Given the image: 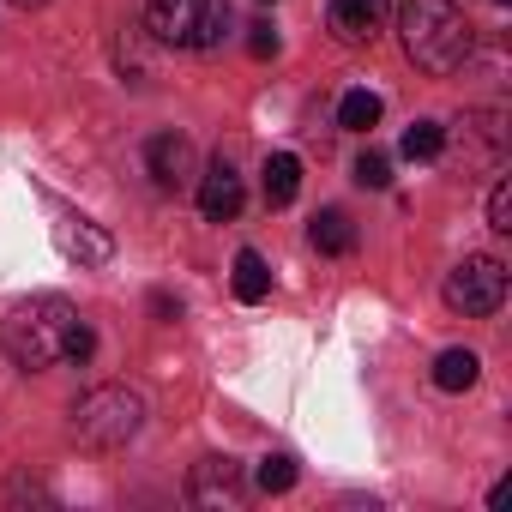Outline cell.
I'll list each match as a JSON object with an SVG mask.
<instances>
[{
    "label": "cell",
    "mask_w": 512,
    "mask_h": 512,
    "mask_svg": "<svg viewBox=\"0 0 512 512\" xmlns=\"http://www.w3.org/2000/svg\"><path fill=\"white\" fill-rule=\"evenodd\" d=\"M0 350L25 374H43L55 362H85L97 350V338H91V326L79 320V308L67 296H31L0 320Z\"/></svg>",
    "instance_id": "1"
},
{
    "label": "cell",
    "mask_w": 512,
    "mask_h": 512,
    "mask_svg": "<svg viewBox=\"0 0 512 512\" xmlns=\"http://www.w3.org/2000/svg\"><path fill=\"white\" fill-rule=\"evenodd\" d=\"M398 37H404V55L416 73H458L470 61V25L464 13L452 7V0H404V13H398Z\"/></svg>",
    "instance_id": "2"
},
{
    "label": "cell",
    "mask_w": 512,
    "mask_h": 512,
    "mask_svg": "<svg viewBox=\"0 0 512 512\" xmlns=\"http://www.w3.org/2000/svg\"><path fill=\"white\" fill-rule=\"evenodd\" d=\"M145 428V398L133 386H91L73 404V440L85 452H121Z\"/></svg>",
    "instance_id": "3"
},
{
    "label": "cell",
    "mask_w": 512,
    "mask_h": 512,
    "mask_svg": "<svg viewBox=\"0 0 512 512\" xmlns=\"http://www.w3.org/2000/svg\"><path fill=\"white\" fill-rule=\"evenodd\" d=\"M145 25H151L157 43L217 49L229 37V7L223 0H145Z\"/></svg>",
    "instance_id": "4"
},
{
    "label": "cell",
    "mask_w": 512,
    "mask_h": 512,
    "mask_svg": "<svg viewBox=\"0 0 512 512\" xmlns=\"http://www.w3.org/2000/svg\"><path fill=\"white\" fill-rule=\"evenodd\" d=\"M440 296H446L452 314L488 320V314H500V302H506V266L494 260V253H464V260L446 272Z\"/></svg>",
    "instance_id": "5"
},
{
    "label": "cell",
    "mask_w": 512,
    "mask_h": 512,
    "mask_svg": "<svg viewBox=\"0 0 512 512\" xmlns=\"http://www.w3.org/2000/svg\"><path fill=\"white\" fill-rule=\"evenodd\" d=\"M187 500L205 506V512H235V506L247 500L241 464H235V458H199L193 476H187Z\"/></svg>",
    "instance_id": "6"
},
{
    "label": "cell",
    "mask_w": 512,
    "mask_h": 512,
    "mask_svg": "<svg viewBox=\"0 0 512 512\" xmlns=\"http://www.w3.org/2000/svg\"><path fill=\"white\" fill-rule=\"evenodd\" d=\"M145 175H151L163 193H181V187L193 181V145H187L181 133H157V139L145 145Z\"/></svg>",
    "instance_id": "7"
},
{
    "label": "cell",
    "mask_w": 512,
    "mask_h": 512,
    "mask_svg": "<svg viewBox=\"0 0 512 512\" xmlns=\"http://www.w3.org/2000/svg\"><path fill=\"white\" fill-rule=\"evenodd\" d=\"M326 25H332V37H338L344 49H362V43H374L380 25H386V0H332Z\"/></svg>",
    "instance_id": "8"
},
{
    "label": "cell",
    "mask_w": 512,
    "mask_h": 512,
    "mask_svg": "<svg viewBox=\"0 0 512 512\" xmlns=\"http://www.w3.org/2000/svg\"><path fill=\"white\" fill-rule=\"evenodd\" d=\"M241 205H247V187H241V175L217 157V163L199 175V211H205L211 223H235V217H241Z\"/></svg>",
    "instance_id": "9"
},
{
    "label": "cell",
    "mask_w": 512,
    "mask_h": 512,
    "mask_svg": "<svg viewBox=\"0 0 512 512\" xmlns=\"http://www.w3.org/2000/svg\"><path fill=\"white\" fill-rule=\"evenodd\" d=\"M296 193H302V157L296 151H272L266 157V205H296Z\"/></svg>",
    "instance_id": "10"
},
{
    "label": "cell",
    "mask_w": 512,
    "mask_h": 512,
    "mask_svg": "<svg viewBox=\"0 0 512 512\" xmlns=\"http://www.w3.org/2000/svg\"><path fill=\"white\" fill-rule=\"evenodd\" d=\"M229 284H235V302H247V308H253V302H266V296H272V266H266L253 247H241V253H235V278H229Z\"/></svg>",
    "instance_id": "11"
},
{
    "label": "cell",
    "mask_w": 512,
    "mask_h": 512,
    "mask_svg": "<svg viewBox=\"0 0 512 512\" xmlns=\"http://www.w3.org/2000/svg\"><path fill=\"white\" fill-rule=\"evenodd\" d=\"M482 380V356L476 350H440L434 356V386L440 392H470Z\"/></svg>",
    "instance_id": "12"
},
{
    "label": "cell",
    "mask_w": 512,
    "mask_h": 512,
    "mask_svg": "<svg viewBox=\"0 0 512 512\" xmlns=\"http://www.w3.org/2000/svg\"><path fill=\"white\" fill-rule=\"evenodd\" d=\"M308 235H314V247H320V253H332V260L356 253V223H350V211H338V205H332V211H320Z\"/></svg>",
    "instance_id": "13"
},
{
    "label": "cell",
    "mask_w": 512,
    "mask_h": 512,
    "mask_svg": "<svg viewBox=\"0 0 512 512\" xmlns=\"http://www.w3.org/2000/svg\"><path fill=\"white\" fill-rule=\"evenodd\" d=\"M338 127H344V133H374V127H380V97L362 91V85L344 91V103H338Z\"/></svg>",
    "instance_id": "14"
},
{
    "label": "cell",
    "mask_w": 512,
    "mask_h": 512,
    "mask_svg": "<svg viewBox=\"0 0 512 512\" xmlns=\"http://www.w3.org/2000/svg\"><path fill=\"white\" fill-rule=\"evenodd\" d=\"M440 151H446V127H440V121H416V127L404 133V157H410V163H434Z\"/></svg>",
    "instance_id": "15"
},
{
    "label": "cell",
    "mask_w": 512,
    "mask_h": 512,
    "mask_svg": "<svg viewBox=\"0 0 512 512\" xmlns=\"http://www.w3.org/2000/svg\"><path fill=\"white\" fill-rule=\"evenodd\" d=\"M253 482H260L266 494H284V488H296V458H290V452H272V458H260Z\"/></svg>",
    "instance_id": "16"
},
{
    "label": "cell",
    "mask_w": 512,
    "mask_h": 512,
    "mask_svg": "<svg viewBox=\"0 0 512 512\" xmlns=\"http://www.w3.org/2000/svg\"><path fill=\"white\" fill-rule=\"evenodd\" d=\"M67 253H79L85 266H103L109 260V235L91 229V223H79V229H67Z\"/></svg>",
    "instance_id": "17"
},
{
    "label": "cell",
    "mask_w": 512,
    "mask_h": 512,
    "mask_svg": "<svg viewBox=\"0 0 512 512\" xmlns=\"http://www.w3.org/2000/svg\"><path fill=\"white\" fill-rule=\"evenodd\" d=\"M386 181H392V163H386V151H362V157H356V187H374V193H380Z\"/></svg>",
    "instance_id": "18"
},
{
    "label": "cell",
    "mask_w": 512,
    "mask_h": 512,
    "mask_svg": "<svg viewBox=\"0 0 512 512\" xmlns=\"http://www.w3.org/2000/svg\"><path fill=\"white\" fill-rule=\"evenodd\" d=\"M247 55H253V61H272V55H278V25H272V19H253V25H247Z\"/></svg>",
    "instance_id": "19"
},
{
    "label": "cell",
    "mask_w": 512,
    "mask_h": 512,
    "mask_svg": "<svg viewBox=\"0 0 512 512\" xmlns=\"http://www.w3.org/2000/svg\"><path fill=\"white\" fill-rule=\"evenodd\" d=\"M488 229H512V181H494V193H488Z\"/></svg>",
    "instance_id": "20"
},
{
    "label": "cell",
    "mask_w": 512,
    "mask_h": 512,
    "mask_svg": "<svg viewBox=\"0 0 512 512\" xmlns=\"http://www.w3.org/2000/svg\"><path fill=\"white\" fill-rule=\"evenodd\" d=\"M151 308H157V314H163V320H175V314H181V302H175V296H163V290H157V296H151Z\"/></svg>",
    "instance_id": "21"
},
{
    "label": "cell",
    "mask_w": 512,
    "mask_h": 512,
    "mask_svg": "<svg viewBox=\"0 0 512 512\" xmlns=\"http://www.w3.org/2000/svg\"><path fill=\"white\" fill-rule=\"evenodd\" d=\"M7 7H19V13H37V7H49V0H7Z\"/></svg>",
    "instance_id": "22"
},
{
    "label": "cell",
    "mask_w": 512,
    "mask_h": 512,
    "mask_svg": "<svg viewBox=\"0 0 512 512\" xmlns=\"http://www.w3.org/2000/svg\"><path fill=\"white\" fill-rule=\"evenodd\" d=\"M500 7H506V0H500Z\"/></svg>",
    "instance_id": "23"
}]
</instances>
